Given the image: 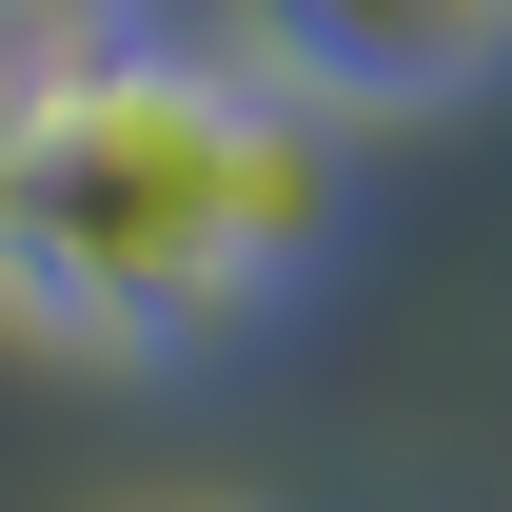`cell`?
Returning a JSON list of instances; mask_svg holds the SVG:
<instances>
[{"label": "cell", "mask_w": 512, "mask_h": 512, "mask_svg": "<svg viewBox=\"0 0 512 512\" xmlns=\"http://www.w3.org/2000/svg\"><path fill=\"white\" fill-rule=\"evenodd\" d=\"M355 237V138L276 99L256 40H60L0 60V335L40 355H217Z\"/></svg>", "instance_id": "6da1fadb"}, {"label": "cell", "mask_w": 512, "mask_h": 512, "mask_svg": "<svg viewBox=\"0 0 512 512\" xmlns=\"http://www.w3.org/2000/svg\"><path fill=\"white\" fill-rule=\"evenodd\" d=\"M237 40L335 138H394V119H473L512 79V0H237Z\"/></svg>", "instance_id": "7a4b0ae2"}, {"label": "cell", "mask_w": 512, "mask_h": 512, "mask_svg": "<svg viewBox=\"0 0 512 512\" xmlns=\"http://www.w3.org/2000/svg\"><path fill=\"white\" fill-rule=\"evenodd\" d=\"M119 20H158V0H0V60H60V40H119Z\"/></svg>", "instance_id": "3957f363"}]
</instances>
